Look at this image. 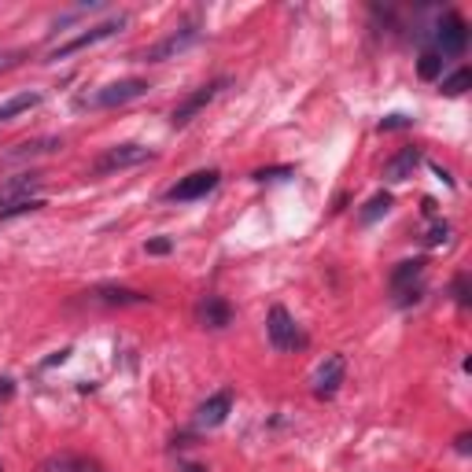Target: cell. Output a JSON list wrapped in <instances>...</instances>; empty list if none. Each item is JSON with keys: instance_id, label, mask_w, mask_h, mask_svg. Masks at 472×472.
Returning <instances> with one entry per match:
<instances>
[{"instance_id": "ffe728a7", "label": "cell", "mask_w": 472, "mask_h": 472, "mask_svg": "<svg viewBox=\"0 0 472 472\" xmlns=\"http://www.w3.org/2000/svg\"><path fill=\"white\" fill-rule=\"evenodd\" d=\"M472 85V70H454L450 78H443V92H446V97H461V92Z\"/></svg>"}, {"instance_id": "44dd1931", "label": "cell", "mask_w": 472, "mask_h": 472, "mask_svg": "<svg viewBox=\"0 0 472 472\" xmlns=\"http://www.w3.org/2000/svg\"><path fill=\"white\" fill-rule=\"evenodd\" d=\"M417 70H421V78H425V81L439 78V74H443V56H439V52H425V56H421V63H417Z\"/></svg>"}, {"instance_id": "8992f818", "label": "cell", "mask_w": 472, "mask_h": 472, "mask_svg": "<svg viewBox=\"0 0 472 472\" xmlns=\"http://www.w3.org/2000/svg\"><path fill=\"white\" fill-rule=\"evenodd\" d=\"M226 85H229V78H218V81H211V85L196 89V92H193V97H184V100H181V104L173 108L170 122H173L177 130H181V126H188V122H193V119H196V115H200V111H204V108H207V104H211V100L218 97V92H222Z\"/></svg>"}, {"instance_id": "7c38bea8", "label": "cell", "mask_w": 472, "mask_h": 472, "mask_svg": "<svg viewBox=\"0 0 472 472\" xmlns=\"http://www.w3.org/2000/svg\"><path fill=\"white\" fill-rule=\"evenodd\" d=\"M417 163H421V148H403L399 155H392V159H388V166H384V177H388L392 184H403L406 177H414Z\"/></svg>"}, {"instance_id": "3957f363", "label": "cell", "mask_w": 472, "mask_h": 472, "mask_svg": "<svg viewBox=\"0 0 472 472\" xmlns=\"http://www.w3.org/2000/svg\"><path fill=\"white\" fill-rule=\"evenodd\" d=\"M218 181H222L218 170H196V173L181 177V181L170 188V193H166V200H170V204H193V200H204L207 193H215V188H218Z\"/></svg>"}, {"instance_id": "30bf717a", "label": "cell", "mask_w": 472, "mask_h": 472, "mask_svg": "<svg viewBox=\"0 0 472 472\" xmlns=\"http://www.w3.org/2000/svg\"><path fill=\"white\" fill-rule=\"evenodd\" d=\"M343 358L340 354H329L321 365H318V372H314V395L318 399H332L336 392H340V384H343Z\"/></svg>"}, {"instance_id": "cb8c5ba5", "label": "cell", "mask_w": 472, "mask_h": 472, "mask_svg": "<svg viewBox=\"0 0 472 472\" xmlns=\"http://www.w3.org/2000/svg\"><path fill=\"white\" fill-rule=\"evenodd\" d=\"M406 126H414L410 115H388V119L381 122V130H406Z\"/></svg>"}, {"instance_id": "ba28073f", "label": "cell", "mask_w": 472, "mask_h": 472, "mask_svg": "<svg viewBox=\"0 0 472 472\" xmlns=\"http://www.w3.org/2000/svg\"><path fill=\"white\" fill-rule=\"evenodd\" d=\"M45 184V173H19L12 181L0 184V207H12V204H26V200H37V188Z\"/></svg>"}, {"instance_id": "f546056e", "label": "cell", "mask_w": 472, "mask_h": 472, "mask_svg": "<svg viewBox=\"0 0 472 472\" xmlns=\"http://www.w3.org/2000/svg\"><path fill=\"white\" fill-rule=\"evenodd\" d=\"M0 472H5V465H0Z\"/></svg>"}, {"instance_id": "4316f807", "label": "cell", "mask_w": 472, "mask_h": 472, "mask_svg": "<svg viewBox=\"0 0 472 472\" xmlns=\"http://www.w3.org/2000/svg\"><path fill=\"white\" fill-rule=\"evenodd\" d=\"M170 247H173V244H170L166 236H159V240H152V244H148V255H166Z\"/></svg>"}, {"instance_id": "8fae6325", "label": "cell", "mask_w": 472, "mask_h": 472, "mask_svg": "<svg viewBox=\"0 0 472 472\" xmlns=\"http://www.w3.org/2000/svg\"><path fill=\"white\" fill-rule=\"evenodd\" d=\"M229 410H233V392H218V395H211L204 406H200V428H218V425H226V417H229Z\"/></svg>"}, {"instance_id": "2e32d148", "label": "cell", "mask_w": 472, "mask_h": 472, "mask_svg": "<svg viewBox=\"0 0 472 472\" xmlns=\"http://www.w3.org/2000/svg\"><path fill=\"white\" fill-rule=\"evenodd\" d=\"M37 104H41V92H19V97H12V100L0 104V122H8V119H16V115H23V111H34Z\"/></svg>"}, {"instance_id": "ac0fdd59", "label": "cell", "mask_w": 472, "mask_h": 472, "mask_svg": "<svg viewBox=\"0 0 472 472\" xmlns=\"http://www.w3.org/2000/svg\"><path fill=\"white\" fill-rule=\"evenodd\" d=\"M421 273H425V262L421 258H414V262H399V269L392 273V288L395 292H406L414 280H421Z\"/></svg>"}, {"instance_id": "d6986e66", "label": "cell", "mask_w": 472, "mask_h": 472, "mask_svg": "<svg viewBox=\"0 0 472 472\" xmlns=\"http://www.w3.org/2000/svg\"><path fill=\"white\" fill-rule=\"evenodd\" d=\"M388 211H392V196H388V193H376V196L365 204V211L358 215V222H362V226H372L376 218H384Z\"/></svg>"}, {"instance_id": "6da1fadb", "label": "cell", "mask_w": 472, "mask_h": 472, "mask_svg": "<svg viewBox=\"0 0 472 472\" xmlns=\"http://www.w3.org/2000/svg\"><path fill=\"white\" fill-rule=\"evenodd\" d=\"M152 85L144 78H126V81H115V85H104L97 92H85V97L78 100V108H122L137 97H144Z\"/></svg>"}, {"instance_id": "e0dca14e", "label": "cell", "mask_w": 472, "mask_h": 472, "mask_svg": "<svg viewBox=\"0 0 472 472\" xmlns=\"http://www.w3.org/2000/svg\"><path fill=\"white\" fill-rule=\"evenodd\" d=\"M97 299L111 303V307H144L148 303V296L130 292V288H97Z\"/></svg>"}, {"instance_id": "52a82bcc", "label": "cell", "mask_w": 472, "mask_h": 472, "mask_svg": "<svg viewBox=\"0 0 472 472\" xmlns=\"http://www.w3.org/2000/svg\"><path fill=\"white\" fill-rule=\"evenodd\" d=\"M435 45H439V48H435L439 56H461V52H465V45H468V26H465V19H461L457 12H450V16L439 19Z\"/></svg>"}, {"instance_id": "7a4b0ae2", "label": "cell", "mask_w": 472, "mask_h": 472, "mask_svg": "<svg viewBox=\"0 0 472 472\" xmlns=\"http://www.w3.org/2000/svg\"><path fill=\"white\" fill-rule=\"evenodd\" d=\"M126 26V16H115V19H108V23H97V26H89L85 34H78V37H70V41H63L59 48H52L48 52V59L56 63V59H67V56H74V52H81V48H89V45H100V41H108V37H115L119 30Z\"/></svg>"}, {"instance_id": "484cf974", "label": "cell", "mask_w": 472, "mask_h": 472, "mask_svg": "<svg viewBox=\"0 0 472 472\" xmlns=\"http://www.w3.org/2000/svg\"><path fill=\"white\" fill-rule=\"evenodd\" d=\"M446 236H450V226H435L432 233H428V244L435 247V244H446Z\"/></svg>"}, {"instance_id": "9c48e42d", "label": "cell", "mask_w": 472, "mask_h": 472, "mask_svg": "<svg viewBox=\"0 0 472 472\" xmlns=\"http://www.w3.org/2000/svg\"><path fill=\"white\" fill-rule=\"evenodd\" d=\"M196 37H200V30H196V26H181V30H173V34H166L159 45H152V48L144 52V59H148V63L173 59V56H181L188 45H196Z\"/></svg>"}, {"instance_id": "277c9868", "label": "cell", "mask_w": 472, "mask_h": 472, "mask_svg": "<svg viewBox=\"0 0 472 472\" xmlns=\"http://www.w3.org/2000/svg\"><path fill=\"white\" fill-rule=\"evenodd\" d=\"M266 332H269V343H273L277 351H296V347H303V332H299V325L292 321V314H288L285 307H273V310H269Z\"/></svg>"}, {"instance_id": "603a6c76", "label": "cell", "mask_w": 472, "mask_h": 472, "mask_svg": "<svg viewBox=\"0 0 472 472\" xmlns=\"http://www.w3.org/2000/svg\"><path fill=\"white\" fill-rule=\"evenodd\" d=\"M454 299H457L461 307H468V273H457V280H454Z\"/></svg>"}, {"instance_id": "d4e9b609", "label": "cell", "mask_w": 472, "mask_h": 472, "mask_svg": "<svg viewBox=\"0 0 472 472\" xmlns=\"http://www.w3.org/2000/svg\"><path fill=\"white\" fill-rule=\"evenodd\" d=\"M292 173V166H277V170H258L255 173V181H280V177H288Z\"/></svg>"}, {"instance_id": "7402d4cb", "label": "cell", "mask_w": 472, "mask_h": 472, "mask_svg": "<svg viewBox=\"0 0 472 472\" xmlns=\"http://www.w3.org/2000/svg\"><path fill=\"white\" fill-rule=\"evenodd\" d=\"M45 204L41 200H26V204H12V207H0V222H8V218H19V215H34L41 211Z\"/></svg>"}, {"instance_id": "5b68a950", "label": "cell", "mask_w": 472, "mask_h": 472, "mask_svg": "<svg viewBox=\"0 0 472 472\" xmlns=\"http://www.w3.org/2000/svg\"><path fill=\"white\" fill-rule=\"evenodd\" d=\"M148 159H152V148H144V144H115V148H108L97 163H92V170H97V173H115V170L141 166Z\"/></svg>"}, {"instance_id": "83f0119b", "label": "cell", "mask_w": 472, "mask_h": 472, "mask_svg": "<svg viewBox=\"0 0 472 472\" xmlns=\"http://www.w3.org/2000/svg\"><path fill=\"white\" fill-rule=\"evenodd\" d=\"M12 392H16L12 381H5V376H0V399H12Z\"/></svg>"}, {"instance_id": "9a60e30c", "label": "cell", "mask_w": 472, "mask_h": 472, "mask_svg": "<svg viewBox=\"0 0 472 472\" xmlns=\"http://www.w3.org/2000/svg\"><path fill=\"white\" fill-rule=\"evenodd\" d=\"M56 148H63V141H59V137H41V141H26V144H19L16 152H8V163H19V159H34V155H45V152H56Z\"/></svg>"}, {"instance_id": "4fadbf2b", "label": "cell", "mask_w": 472, "mask_h": 472, "mask_svg": "<svg viewBox=\"0 0 472 472\" xmlns=\"http://www.w3.org/2000/svg\"><path fill=\"white\" fill-rule=\"evenodd\" d=\"M200 321H204V329H226V325L233 321V310H229L226 299L207 296V299L200 303Z\"/></svg>"}, {"instance_id": "5bb4252c", "label": "cell", "mask_w": 472, "mask_h": 472, "mask_svg": "<svg viewBox=\"0 0 472 472\" xmlns=\"http://www.w3.org/2000/svg\"><path fill=\"white\" fill-rule=\"evenodd\" d=\"M41 472H104V468L89 457H78V454H56L41 465Z\"/></svg>"}, {"instance_id": "f1b7e54d", "label": "cell", "mask_w": 472, "mask_h": 472, "mask_svg": "<svg viewBox=\"0 0 472 472\" xmlns=\"http://www.w3.org/2000/svg\"><path fill=\"white\" fill-rule=\"evenodd\" d=\"M188 472H204V468H196V465H188Z\"/></svg>"}]
</instances>
